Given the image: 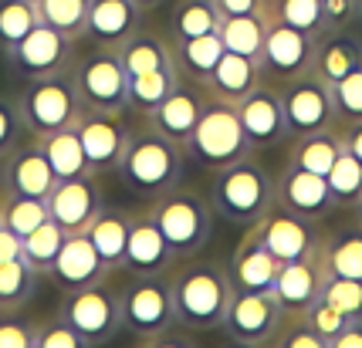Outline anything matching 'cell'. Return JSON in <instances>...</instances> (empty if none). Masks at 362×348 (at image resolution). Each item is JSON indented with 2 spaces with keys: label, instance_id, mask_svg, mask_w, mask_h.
<instances>
[{
  "label": "cell",
  "instance_id": "d6986e66",
  "mask_svg": "<svg viewBox=\"0 0 362 348\" xmlns=\"http://www.w3.org/2000/svg\"><path fill=\"white\" fill-rule=\"evenodd\" d=\"M204 105H206L204 85H197V81H189V78H180L173 92L159 102V109L149 112L146 119H149V126L159 128L166 139L187 145V139L193 136V128H197L200 115H204Z\"/></svg>",
  "mask_w": 362,
  "mask_h": 348
},
{
  "label": "cell",
  "instance_id": "277c9868",
  "mask_svg": "<svg viewBox=\"0 0 362 348\" xmlns=\"http://www.w3.org/2000/svg\"><path fill=\"white\" fill-rule=\"evenodd\" d=\"M156 227L163 230V237L170 244L173 260H189L206 247V240L214 234V210L200 193L173 186L170 193H163L149 206Z\"/></svg>",
  "mask_w": 362,
  "mask_h": 348
},
{
  "label": "cell",
  "instance_id": "7a4b0ae2",
  "mask_svg": "<svg viewBox=\"0 0 362 348\" xmlns=\"http://www.w3.org/2000/svg\"><path fill=\"white\" fill-rule=\"evenodd\" d=\"M206 203L214 210V217L237 223V227H251L278 203L274 200V176L251 152V156L237 159V162L214 173Z\"/></svg>",
  "mask_w": 362,
  "mask_h": 348
},
{
  "label": "cell",
  "instance_id": "5b68a950",
  "mask_svg": "<svg viewBox=\"0 0 362 348\" xmlns=\"http://www.w3.org/2000/svg\"><path fill=\"white\" fill-rule=\"evenodd\" d=\"M187 156L204 166L210 173H217L223 166H230L237 159L251 156L254 149L244 136V126H240V115H237V105L230 102H221V98L206 95L204 115L193 128V136L187 139Z\"/></svg>",
  "mask_w": 362,
  "mask_h": 348
},
{
  "label": "cell",
  "instance_id": "4316f807",
  "mask_svg": "<svg viewBox=\"0 0 362 348\" xmlns=\"http://www.w3.org/2000/svg\"><path fill=\"white\" fill-rule=\"evenodd\" d=\"M129 223H132V210H119V206H102L98 217L88 223L85 237L92 240L98 257L105 260V268L115 270L126 260V244H129Z\"/></svg>",
  "mask_w": 362,
  "mask_h": 348
},
{
  "label": "cell",
  "instance_id": "1f68e13d",
  "mask_svg": "<svg viewBox=\"0 0 362 348\" xmlns=\"http://www.w3.org/2000/svg\"><path fill=\"white\" fill-rule=\"evenodd\" d=\"M34 143L41 145V152H45V159L51 162V169H54V176H58V179L92 176L75 126H71V128H58V132H47V136H34Z\"/></svg>",
  "mask_w": 362,
  "mask_h": 348
},
{
  "label": "cell",
  "instance_id": "30bf717a",
  "mask_svg": "<svg viewBox=\"0 0 362 348\" xmlns=\"http://www.w3.org/2000/svg\"><path fill=\"white\" fill-rule=\"evenodd\" d=\"M281 105L291 136H305V132H322V128H335L339 115H335V98H332V85L315 68L305 71L298 78L284 81L281 88Z\"/></svg>",
  "mask_w": 362,
  "mask_h": 348
},
{
  "label": "cell",
  "instance_id": "484cf974",
  "mask_svg": "<svg viewBox=\"0 0 362 348\" xmlns=\"http://www.w3.org/2000/svg\"><path fill=\"white\" fill-rule=\"evenodd\" d=\"M261 81H264V75H261V64L254 61V58L223 51L217 68H214L210 78L204 81V88L210 98H221V102L237 105V102H244V98L251 95Z\"/></svg>",
  "mask_w": 362,
  "mask_h": 348
},
{
  "label": "cell",
  "instance_id": "74e56055",
  "mask_svg": "<svg viewBox=\"0 0 362 348\" xmlns=\"http://www.w3.org/2000/svg\"><path fill=\"white\" fill-rule=\"evenodd\" d=\"M47 220V203L34 200V196H21V193L0 190V227L11 230L14 237H28L34 227Z\"/></svg>",
  "mask_w": 362,
  "mask_h": 348
},
{
  "label": "cell",
  "instance_id": "d6a6232c",
  "mask_svg": "<svg viewBox=\"0 0 362 348\" xmlns=\"http://www.w3.org/2000/svg\"><path fill=\"white\" fill-rule=\"evenodd\" d=\"M318 257H322L325 274L362 281V227H356V230H335L332 237L322 240Z\"/></svg>",
  "mask_w": 362,
  "mask_h": 348
},
{
  "label": "cell",
  "instance_id": "91938a15",
  "mask_svg": "<svg viewBox=\"0 0 362 348\" xmlns=\"http://www.w3.org/2000/svg\"><path fill=\"white\" fill-rule=\"evenodd\" d=\"M359 20H362V0H359Z\"/></svg>",
  "mask_w": 362,
  "mask_h": 348
},
{
  "label": "cell",
  "instance_id": "f907efd6",
  "mask_svg": "<svg viewBox=\"0 0 362 348\" xmlns=\"http://www.w3.org/2000/svg\"><path fill=\"white\" fill-rule=\"evenodd\" d=\"M21 132H24V126H21V115H17V102L0 98V159L17 145Z\"/></svg>",
  "mask_w": 362,
  "mask_h": 348
},
{
  "label": "cell",
  "instance_id": "e0dca14e",
  "mask_svg": "<svg viewBox=\"0 0 362 348\" xmlns=\"http://www.w3.org/2000/svg\"><path fill=\"white\" fill-rule=\"evenodd\" d=\"M45 203L47 217L58 223L64 234H85L88 223L98 217V210L105 206V200H102L95 176H75V179H58Z\"/></svg>",
  "mask_w": 362,
  "mask_h": 348
},
{
  "label": "cell",
  "instance_id": "836d02e7",
  "mask_svg": "<svg viewBox=\"0 0 362 348\" xmlns=\"http://www.w3.org/2000/svg\"><path fill=\"white\" fill-rule=\"evenodd\" d=\"M221 20L223 17L217 0H176L170 11V34H173V41L214 34L221 28Z\"/></svg>",
  "mask_w": 362,
  "mask_h": 348
},
{
  "label": "cell",
  "instance_id": "4fadbf2b",
  "mask_svg": "<svg viewBox=\"0 0 362 348\" xmlns=\"http://www.w3.org/2000/svg\"><path fill=\"white\" fill-rule=\"evenodd\" d=\"M318 54V37L315 34L295 31L281 20H268V34H264V48H261V75L274 81H291L315 68Z\"/></svg>",
  "mask_w": 362,
  "mask_h": 348
},
{
  "label": "cell",
  "instance_id": "44dd1931",
  "mask_svg": "<svg viewBox=\"0 0 362 348\" xmlns=\"http://www.w3.org/2000/svg\"><path fill=\"white\" fill-rule=\"evenodd\" d=\"M274 200L288 210V213H298L305 220H318L332 210V193H329V179L308 169H295V166H284L281 176H274Z\"/></svg>",
  "mask_w": 362,
  "mask_h": 348
},
{
  "label": "cell",
  "instance_id": "680465c9",
  "mask_svg": "<svg viewBox=\"0 0 362 348\" xmlns=\"http://www.w3.org/2000/svg\"><path fill=\"white\" fill-rule=\"evenodd\" d=\"M352 210H356V220H359V227H362V196H359V203L352 206Z\"/></svg>",
  "mask_w": 362,
  "mask_h": 348
},
{
  "label": "cell",
  "instance_id": "5bb4252c",
  "mask_svg": "<svg viewBox=\"0 0 362 348\" xmlns=\"http://www.w3.org/2000/svg\"><path fill=\"white\" fill-rule=\"evenodd\" d=\"M75 132L81 139V149H85V159H88V169L92 176L102 173H115L119 162H122V152L129 145V132L122 112H92L85 109L75 122Z\"/></svg>",
  "mask_w": 362,
  "mask_h": 348
},
{
  "label": "cell",
  "instance_id": "d4e9b609",
  "mask_svg": "<svg viewBox=\"0 0 362 348\" xmlns=\"http://www.w3.org/2000/svg\"><path fill=\"white\" fill-rule=\"evenodd\" d=\"M278 260L271 257V251L261 244V237L251 234L234 247V257L227 264V274H230V284L234 291H271L274 287V277H278Z\"/></svg>",
  "mask_w": 362,
  "mask_h": 348
},
{
  "label": "cell",
  "instance_id": "f35d334b",
  "mask_svg": "<svg viewBox=\"0 0 362 348\" xmlns=\"http://www.w3.org/2000/svg\"><path fill=\"white\" fill-rule=\"evenodd\" d=\"M37 4V17L41 24L62 31L64 37L78 41L85 37V24H88V4L92 0H34Z\"/></svg>",
  "mask_w": 362,
  "mask_h": 348
},
{
  "label": "cell",
  "instance_id": "9f6ffc18",
  "mask_svg": "<svg viewBox=\"0 0 362 348\" xmlns=\"http://www.w3.org/2000/svg\"><path fill=\"white\" fill-rule=\"evenodd\" d=\"M14 257H21V237H14L11 230L0 227V264L4 260H14Z\"/></svg>",
  "mask_w": 362,
  "mask_h": 348
},
{
  "label": "cell",
  "instance_id": "60d3db41",
  "mask_svg": "<svg viewBox=\"0 0 362 348\" xmlns=\"http://www.w3.org/2000/svg\"><path fill=\"white\" fill-rule=\"evenodd\" d=\"M271 20H281L288 28L315 34V37H322V34L329 31L325 28V7H322V0H271Z\"/></svg>",
  "mask_w": 362,
  "mask_h": 348
},
{
  "label": "cell",
  "instance_id": "d590c367",
  "mask_svg": "<svg viewBox=\"0 0 362 348\" xmlns=\"http://www.w3.org/2000/svg\"><path fill=\"white\" fill-rule=\"evenodd\" d=\"M217 34H221V41L227 51L257 61V58H261V48H264V34H268V17H254V14L223 17Z\"/></svg>",
  "mask_w": 362,
  "mask_h": 348
},
{
  "label": "cell",
  "instance_id": "603a6c76",
  "mask_svg": "<svg viewBox=\"0 0 362 348\" xmlns=\"http://www.w3.org/2000/svg\"><path fill=\"white\" fill-rule=\"evenodd\" d=\"M142 28V7L136 0H92L85 37L102 48H119Z\"/></svg>",
  "mask_w": 362,
  "mask_h": 348
},
{
  "label": "cell",
  "instance_id": "681fc988",
  "mask_svg": "<svg viewBox=\"0 0 362 348\" xmlns=\"http://www.w3.org/2000/svg\"><path fill=\"white\" fill-rule=\"evenodd\" d=\"M0 348H34V321L17 311H0Z\"/></svg>",
  "mask_w": 362,
  "mask_h": 348
},
{
  "label": "cell",
  "instance_id": "9c48e42d",
  "mask_svg": "<svg viewBox=\"0 0 362 348\" xmlns=\"http://www.w3.org/2000/svg\"><path fill=\"white\" fill-rule=\"evenodd\" d=\"M58 315L85 338V345H105L122 332V311H119V294L102 284L81 287V291H68L62 301Z\"/></svg>",
  "mask_w": 362,
  "mask_h": 348
},
{
  "label": "cell",
  "instance_id": "2e32d148",
  "mask_svg": "<svg viewBox=\"0 0 362 348\" xmlns=\"http://www.w3.org/2000/svg\"><path fill=\"white\" fill-rule=\"evenodd\" d=\"M251 227L278 264L301 260V257H308V253H315L318 247H322V237H318V230L312 227V220H305L298 213H288L281 206L264 213V217L257 223H251Z\"/></svg>",
  "mask_w": 362,
  "mask_h": 348
},
{
  "label": "cell",
  "instance_id": "9a60e30c",
  "mask_svg": "<svg viewBox=\"0 0 362 348\" xmlns=\"http://www.w3.org/2000/svg\"><path fill=\"white\" fill-rule=\"evenodd\" d=\"M237 115H240L244 136H247L254 152L257 149H274L291 136L288 119H284L281 92L274 85H268V78L261 81L244 102H237Z\"/></svg>",
  "mask_w": 362,
  "mask_h": 348
},
{
  "label": "cell",
  "instance_id": "3957f363",
  "mask_svg": "<svg viewBox=\"0 0 362 348\" xmlns=\"http://www.w3.org/2000/svg\"><path fill=\"white\" fill-rule=\"evenodd\" d=\"M176 308V325L187 332H214L221 328L223 311L230 304L234 284L230 274L217 260H193L170 277Z\"/></svg>",
  "mask_w": 362,
  "mask_h": 348
},
{
  "label": "cell",
  "instance_id": "db71d44e",
  "mask_svg": "<svg viewBox=\"0 0 362 348\" xmlns=\"http://www.w3.org/2000/svg\"><path fill=\"white\" fill-rule=\"evenodd\" d=\"M339 139H342V149L349 156H356L362 162V122H349V126L339 128Z\"/></svg>",
  "mask_w": 362,
  "mask_h": 348
},
{
  "label": "cell",
  "instance_id": "ffe728a7",
  "mask_svg": "<svg viewBox=\"0 0 362 348\" xmlns=\"http://www.w3.org/2000/svg\"><path fill=\"white\" fill-rule=\"evenodd\" d=\"M58 176L45 159L41 145H14L7 156L0 159V190L21 193V196H34V200H47V193L54 190Z\"/></svg>",
  "mask_w": 362,
  "mask_h": 348
},
{
  "label": "cell",
  "instance_id": "52a82bcc",
  "mask_svg": "<svg viewBox=\"0 0 362 348\" xmlns=\"http://www.w3.org/2000/svg\"><path fill=\"white\" fill-rule=\"evenodd\" d=\"M119 311H122V332L146 345H156L159 335L176 325L170 281L163 274H136L119 291Z\"/></svg>",
  "mask_w": 362,
  "mask_h": 348
},
{
  "label": "cell",
  "instance_id": "7402d4cb",
  "mask_svg": "<svg viewBox=\"0 0 362 348\" xmlns=\"http://www.w3.org/2000/svg\"><path fill=\"white\" fill-rule=\"evenodd\" d=\"M47 274H51L54 284L68 294V291H81V287L102 284V281L109 277V268H105V260L98 257V251L92 247V240L85 237V234H68Z\"/></svg>",
  "mask_w": 362,
  "mask_h": 348
},
{
  "label": "cell",
  "instance_id": "cb8c5ba5",
  "mask_svg": "<svg viewBox=\"0 0 362 348\" xmlns=\"http://www.w3.org/2000/svg\"><path fill=\"white\" fill-rule=\"evenodd\" d=\"M170 264H173V253H170V244L163 237V230L153 220V213L149 210L132 213L122 268L132 270V274H163Z\"/></svg>",
  "mask_w": 362,
  "mask_h": 348
},
{
  "label": "cell",
  "instance_id": "8d00e7d4",
  "mask_svg": "<svg viewBox=\"0 0 362 348\" xmlns=\"http://www.w3.org/2000/svg\"><path fill=\"white\" fill-rule=\"evenodd\" d=\"M37 281H41V274L24 257L4 260L0 264V311H21L34 298Z\"/></svg>",
  "mask_w": 362,
  "mask_h": 348
},
{
  "label": "cell",
  "instance_id": "11a10c76",
  "mask_svg": "<svg viewBox=\"0 0 362 348\" xmlns=\"http://www.w3.org/2000/svg\"><path fill=\"white\" fill-rule=\"evenodd\" d=\"M329 348H362V318H356V321H349L342 332L332 338Z\"/></svg>",
  "mask_w": 362,
  "mask_h": 348
},
{
  "label": "cell",
  "instance_id": "e575fe53",
  "mask_svg": "<svg viewBox=\"0 0 362 348\" xmlns=\"http://www.w3.org/2000/svg\"><path fill=\"white\" fill-rule=\"evenodd\" d=\"M180 81V71L173 68H159V71H146V75H132L126 88V109L149 115L159 109V102L170 95Z\"/></svg>",
  "mask_w": 362,
  "mask_h": 348
},
{
  "label": "cell",
  "instance_id": "7dc6e473",
  "mask_svg": "<svg viewBox=\"0 0 362 348\" xmlns=\"http://www.w3.org/2000/svg\"><path fill=\"white\" fill-rule=\"evenodd\" d=\"M305 321H308V325H312V328H315V332L332 345V338L342 332L349 321H356V318H349L346 311H339V308H335L329 298H322V294H318L315 304L305 311Z\"/></svg>",
  "mask_w": 362,
  "mask_h": 348
},
{
  "label": "cell",
  "instance_id": "ab89813d",
  "mask_svg": "<svg viewBox=\"0 0 362 348\" xmlns=\"http://www.w3.org/2000/svg\"><path fill=\"white\" fill-rule=\"evenodd\" d=\"M64 237H68V234H64L62 227L47 217L41 227H34L31 234L21 240V257H24V260H28V264H31L41 277H45L47 270H51V264H54L58 251H62Z\"/></svg>",
  "mask_w": 362,
  "mask_h": 348
},
{
  "label": "cell",
  "instance_id": "f546056e",
  "mask_svg": "<svg viewBox=\"0 0 362 348\" xmlns=\"http://www.w3.org/2000/svg\"><path fill=\"white\" fill-rule=\"evenodd\" d=\"M356 64H362V41L352 31L339 28V31H325L318 37V54H315V71L322 78L339 81L349 75Z\"/></svg>",
  "mask_w": 362,
  "mask_h": 348
},
{
  "label": "cell",
  "instance_id": "4dcf8cb0",
  "mask_svg": "<svg viewBox=\"0 0 362 348\" xmlns=\"http://www.w3.org/2000/svg\"><path fill=\"white\" fill-rule=\"evenodd\" d=\"M339 152H342L339 128L305 132V136H295V143L288 149V166L308 169V173H318V176H329V169L335 166Z\"/></svg>",
  "mask_w": 362,
  "mask_h": 348
},
{
  "label": "cell",
  "instance_id": "ac0fdd59",
  "mask_svg": "<svg viewBox=\"0 0 362 348\" xmlns=\"http://www.w3.org/2000/svg\"><path fill=\"white\" fill-rule=\"evenodd\" d=\"M322 281H325V268H322L318 251L308 253V257H301V260H291V264H281V268H278L271 298L278 301L284 321L305 318V311H308V308L315 304V298L322 294Z\"/></svg>",
  "mask_w": 362,
  "mask_h": 348
},
{
  "label": "cell",
  "instance_id": "b9f144b4",
  "mask_svg": "<svg viewBox=\"0 0 362 348\" xmlns=\"http://www.w3.org/2000/svg\"><path fill=\"white\" fill-rule=\"evenodd\" d=\"M41 24L34 0H0V51L14 48Z\"/></svg>",
  "mask_w": 362,
  "mask_h": 348
},
{
  "label": "cell",
  "instance_id": "c3c4849f",
  "mask_svg": "<svg viewBox=\"0 0 362 348\" xmlns=\"http://www.w3.org/2000/svg\"><path fill=\"white\" fill-rule=\"evenodd\" d=\"M274 345H281V348H329V342H325L305 318H291V321L281 325Z\"/></svg>",
  "mask_w": 362,
  "mask_h": 348
},
{
  "label": "cell",
  "instance_id": "7bdbcfd3",
  "mask_svg": "<svg viewBox=\"0 0 362 348\" xmlns=\"http://www.w3.org/2000/svg\"><path fill=\"white\" fill-rule=\"evenodd\" d=\"M329 193L332 206H356L362 196V162L356 156H349L346 149L339 152L335 166L329 169Z\"/></svg>",
  "mask_w": 362,
  "mask_h": 348
},
{
  "label": "cell",
  "instance_id": "83f0119b",
  "mask_svg": "<svg viewBox=\"0 0 362 348\" xmlns=\"http://www.w3.org/2000/svg\"><path fill=\"white\" fill-rule=\"evenodd\" d=\"M119 61L126 68V75H146V71H159V68H173V41H166L163 34L156 31H139L132 34L129 41L119 44Z\"/></svg>",
  "mask_w": 362,
  "mask_h": 348
},
{
  "label": "cell",
  "instance_id": "816d5d0a",
  "mask_svg": "<svg viewBox=\"0 0 362 348\" xmlns=\"http://www.w3.org/2000/svg\"><path fill=\"white\" fill-rule=\"evenodd\" d=\"M322 7H325V28L329 31L349 28V20L359 17V0H322Z\"/></svg>",
  "mask_w": 362,
  "mask_h": 348
},
{
  "label": "cell",
  "instance_id": "6da1fadb",
  "mask_svg": "<svg viewBox=\"0 0 362 348\" xmlns=\"http://www.w3.org/2000/svg\"><path fill=\"white\" fill-rule=\"evenodd\" d=\"M183 166H187V149L146 122V126L129 132V145L115 173L132 193L156 200L173 186H180Z\"/></svg>",
  "mask_w": 362,
  "mask_h": 348
},
{
  "label": "cell",
  "instance_id": "f1b7e54d",
  "mask_svg": "<svg viewBox=\"0 0 362 348\" xmlns=\"http://www.w3.org/2000/svg\"><path fill=\"white\" fill-rule=\"evenodd\" d=\"M223 51L227 48H223V41L217 31L173 41V61H176L180 78H189V81H197V85H204V81L210 78V71L217 68Z\"/></svg>",
  "mask_w": 362,
  "mask_h": 348
},
{
  "label": "cell",
  "instance_id": "8992f818",
  "mask_svg": "<svg viewBox=\"0 0 362 348\" xmlns=\"http://www.w3.org/2000/svg\"><path fill=\"white\" fill-rule=\"evenodd\" d=\"M14 102L21 126L31 136H47V132H58V128H71L78 122V115L85 112L78 92H75L71 71L31 78L21 88V95Z\"/></svg>",
  "mask_w": 362,
  "mask_h": 348
},
{
  "label": "cell",
  "instance_id": "bcb514c9",
  "mask_svg": "<svg viewBox=\"0 0 362 348\" xmlns=\"http://www.w3.org/2000/svg\"><path fill=\"white\" fill-rule=\"evenodd\" d=\"M34 348H88L62 315L58 318H41L34 321Z\"/></svg>",
  "mask_w": 362,
  "mask_h": 348
},
{
  "label": "cell",
  "instance_id": "ba28073f",
  "mask_svg": "<svg viewBox=\"0 0 362 348\" xmlns=\"http://www.w3.org/2000/svg\"><path fill=\"white\" fill-rule=\"evenodd\" d=\"M71 81L78 92L81 105L92 112H126V88L129 75L119 51L95 44L92 51H85L78 61L71 64Z\"/></svg>",
  "mask_w": 362,
  "mask_h": 348
},
{
  "label": "cell",
  "instance_id": "7c38bea8",
  "mask_svg": "<svg viewBox=\"0 0 362 348\" xmlns=\"http://www.w3.org/2000/svg\"><path fill=\"white\" fill-rule=\"evenodd\" d=\"M4 61L17 78H45L58 71H71L75 64V41L64 37L62 31L37 24L28 37H21L14 48L4 51Z\"/></svg>",
  "mask_w": 362,
  "mask_h": 348
},
{
  "label": "cell",
  "instance_id": "6f0895ef",
  "mask_svg": "<svg viewBox=\"0 0 362 348\" xmlns=\"http://www.w3.org/2000/svg\"><path fill=\"white\" fill-rule=\"evenodd\" d=\"M136 4H139L142 11H149V7H159V4H163V0H136Z\"/></svg>",
  "mask_w": 362,
  "mask_h": 348
},
{
  "label": "cell",
  "instance_id": "f5cc1de1",
  "mask_svg": "<svg viewBox=\"0 0 362 348\" xmlns=\"http://www.w3.org/2000/svg\"><path fill=\"white\" fill-rule=\"evenodd\" d=\"M217 7H221V17L254 14V17H268L271 20V0H217Z\"/></svg>",
  "mask_w": 362,
  "mask_h": 348
},
{
  "label": "cell",
  "instance_id": "ee69618b",
  "mask_svg": "<svg viewBox=\"0 0 362 348\" xmlns=\"http://www.w3.org/2000/svg\"><path fill=\"white\" fill-rule=\"evenodd\" d=\"M332 98H335V115L339 126L362 122V64H356L349 75L332 81Z\"/></svg>",
  "mask_w": 362,
  "mask_h": 348
},
{
  "label": "cell",
  "instance_id": "f6af8a7d",
  "mask_svg": "<svg viewBox=\"0 0 362 348\" xmlns=\"http://www.w3.org/2000/svg\"><path fill=\"white\" fill-rule=\"evenodd\" d=\"M322 298H329L339 311H346L349 318H362V281L356 277H335L325 274L322 281Z\"/></svg>",
  "mask_w": 362,
  "mask_h": 348
},
{
  "label": "cell",
  "instance_id": "8fae6325",
  "mask_svg": "<svg viewBox=\"0 0 362 348\" xmlns=\"http://www.w3.org/2000/svg\"><path fill=\"white\" fill-rule=\"evenodd\" d=\"M284 315L271 291H234L221 328L237 345H274Z\"/></svg>",
  "mask_w": 362,
  "mask_h": 348
}]
</instances>
